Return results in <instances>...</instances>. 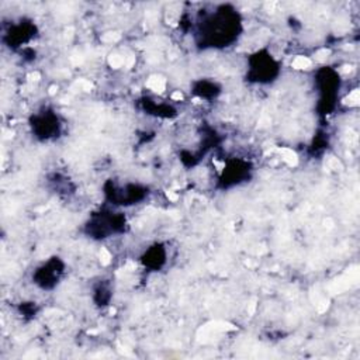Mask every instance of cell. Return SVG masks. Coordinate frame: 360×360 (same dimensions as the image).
Instances as JSON below:
<instances>
[{"mask_svg":"<svg viewBox=\"0 0 360 360\" xmlns=\"http://www.w3.org/2000/svg\"><path fill=\"white\" fill-rule=\"evenodd\" d=\"M250 80L256 83H269L278 75L277 60L264 51H257L249 58Z\"/></svg>","mask_w":360,"mask_h":360,"instance_id":"7a4b0ae2","label":"cell"},{"mask_svg":"<svg viewBox=\"0 0 360 360\" xmlns=\"http://www.w3.org/2000/svg\"><path fill=\"white\" fill-rule=\"evenodd\" d=\"M32 125V131L35 129L37 136H41L42 139L52 138L53 134L59 132V121L52 111H46L45 114L35 115Z\"/></svg>","mask_w":360,"mask_h":360,"instance_id":"277c9868","label":"cell"},{"mask_svg":"<svg viewBox=\"0 0 360 360\" xmlns=\"http://www.w3.org/2000/svg\"><path fill=\"white\" fill-rule=\"evenodd\" d=\"M62 273L63 263L59 260V257H51L35 270V273L32 274V280L39 288L51 290L59 283Z\"/></svg>","mask_w":360,"mask_h":360,"instance_id":"3957f363","label":"cell"},{"mask_svg":"<svg viewBox=\"0 0 360 360\" xmlns=\"http://www.w3.org/2000/svg\"><path fill=\"white\" fill-rule=\"evenodd\" d=\"M205 22V38L210 41L211 46H226L228 42L238 37L236 32L239 30L240 20L235 10H229L228 7L222 6L212 15H210Z\"/></svg>","mask_w":360,"mask_h":360,"instance_id":"6da1fadb","label":"cell"}]
</instances>
